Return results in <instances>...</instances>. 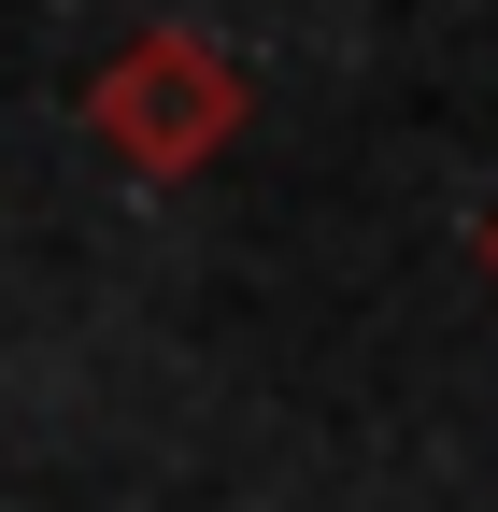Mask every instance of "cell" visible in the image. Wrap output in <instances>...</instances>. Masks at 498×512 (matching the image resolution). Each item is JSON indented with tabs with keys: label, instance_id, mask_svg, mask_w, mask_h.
<instances>
[{
	"label": "cell",
	"instance_id": "7a4b0ae2",
	"mask_svg": "<svg viewBox=\"0 0 498 512\" xmlns=\"http://www.w3.org/2000/svg\"><path fill=\"white\" fill-rule=\"evenodd\" d=\"M484 285H498V214H484Z\"/></svg>",
	"mask_w": 498,
	"mask_h": 512
},
{
	"label": "cell",
	"instance_id": "6da1fadb",
	"mask_svg": "<svg viewBox=\"0 0 498 512\" xmlns=\"http://www.w3.org/2000/svg\"><path fill=\"white\" fill-rule=\"evenodd\" d=\"M242 114H257V72L214 43V29H129L86 72V143L114 171H143V185H185V171H214L242 143Z\"/></svg>",
	"mask_w": 498,
	"mask_h": 512
}]
</instances>
